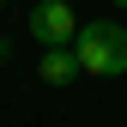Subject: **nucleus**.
<instances>
[{
	"label": "nucleus",
	"mask_w": 127,
	"mask_h": 127,
	"mask_svg": "<svg viewBox=\"0 0 127 127\" xmlns=\"http://www.w3.org/2000/svg\"><path fill=\"white\" fill-rule=\"evenodd\" d=\"M36 79H42V85H73V79H85V67H79V55H73V49H42Z\"/></svg>",
	"instance_id": "3"
},
{
	"label": "nucleus",
	"mask_w": 127,
	"mask_h": 127,
	"mask_svg": "<svg viewBox=\"0 0 127 127\" xmlns=\"http://www.w3.org/2000/svg\"><path fill=\"white\" fill-rule=\"evenodd\" d=\"M24 30L42 42V49H73L79 18H73V6H67V0H36V6H30V18H24Z\"/></svg>",
	"instance_id": "2"
},
{
	"label": "nucleus",
	"mask_w": 127,
	"mask_h": 127,
	"mask_svg": "<svg viewBox=\"0 0 127 127\" xmlns=\"http://www.w3.org/2000/svg\"><path fill=\"white\" fill-rule=\"evenodd\" d=\"M73 55H79V67H85V79H121L127 73V24H115V18L79 24Z\"/></svg>",
	"instance_id": "1"
},
{
	"label": "nucleus",
	"mask_w": 127,
	"mask_h": 127,
	"mask_svg": "<svg viewBox=\"0 0 127 127\" xmlns=\"http://www.w3.org/2000/svg\"><path fill=\"white\" fill-rule=\"evenodd\" d=\"M115 6H127V0H115Z\"/></svg>",
	"instance_id": "4"
}]
</instances>
